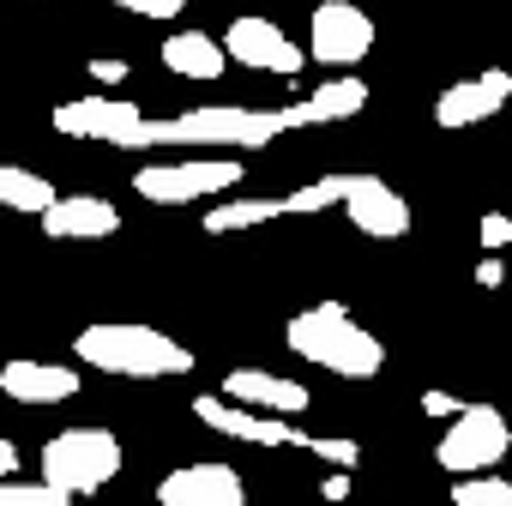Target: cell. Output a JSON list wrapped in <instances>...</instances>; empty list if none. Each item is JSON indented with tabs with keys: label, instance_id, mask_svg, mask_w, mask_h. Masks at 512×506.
Wrapping results in <instances>:
<instances>
[{
	"label": "cell",
	"instance_id": "7",
	"mask_svg": "<svg viewBox=\"0 0 512 506\" xmlns=\"http://www.w3.org/2000/svg\"><path fill=\"white\" fill-rule=\"evenodd\" d=\"M308 61L332 67V73H350L356 61L374 55V19L356 7V0H320L314 19H308Z\"/></svg>",
	"mask_w": 512,
	"mask_h": 506
},
{
	"label": "cell",
	"instance_id": "21",
	"mask_svg": "<svg viewBox=\"0 0 512 506\" xmlns=\"http://www.w3.org/2000/svg\"><path fill=\"white\" fill-rule=\"evenodd\" d=\"M452 506H512V482L494 476V470L458 476V482H452Z\"/></svg>",
	"mask_w": 512,
	"mask_h": 506
},
{
	"label": "cell",
	"instance_id": "11",
	"mask_svg": "<svg viewBox=\"0 0 512 506\" xmlns=\"http://www.w3.org/2000/svg\"><path fill=\"white\" fill-rule=\"evenodd\" d=\"M193 416L229 440H247V446H302V428L278 422L272 410H247V404H229L223 392H199L193 398Z\"/></svg>",
	"mask_w": 512,
	"mask_h": 506
},
{
	"label": "cell",
	"instance_id": "3",
	"mask_svg": "<svg viewBox=\"0 0 512 506\" xmlns=\"http://www.w3.org/2000/svg\"><path fill=\"white\" fill-rule=\"evenodd\" d=\"M73 356L97 374H121V380H175L193 368V350L175 344L157 326H85L73 338Z\"/></svg>",
	"mask_w": 512,
	"mask_h": 506
},
{
	"label": "cell",
	"instance_id": "28",
	"mask_svg": "<svg viewBox=\"0 0 512 506\" xmlns=\"http://www.w3.org/2000/svg\"><path fill=\"white\" fill-rule=\"evenodd\" d=\"M91 79H103V85L109 79H127V61H91Z\"/></svg>",
	"mask_w": 512,
	"mask_h": 506
},
{
	"label": "cell",
	"instance_id": "22",
	"mask_svg": "<svg viewBox=\"0 0 512 506\" xmlns=\"http://www.w3.org/2000/svg\"><path fill=\"white\" fill-rule=\"evenodd\" d=\"M338 193H344V175H320V181L284 193V217H320V211L338 205Z\"/></svg>",
	"mask_w": 512,
	"mask_h": 506
},
{
	"label": "cell",
	"instance_id": "1",
	"mask_svg": "<svg viewBox=\"0 0 512 506\" xmlns=\"http://www.w3.org/2000/svg\"><path fill=\"white\" fill-rule=\"evenodd\" d=\"M290 127H308V109L290 103V109H247V103H205V109H187V115H139V127L127 133L121 151H163V145H199V151H260L272 145L278 133Z\"/></svg>",
	"mask_w": 512,
	"mask_h": 506
},
{
	"label": "cell",
	"instance_id": "25",
	"mask_svg": "<svg viewBox=\"0 0 512 506\" xmlns=\"http://www.w3.org/2000/svg\"><path fill=\"white\" fill-rule=\"evenodd\" d=\"M506 241H512V217H500V211H488V217H482V247L494 253V247H506Z\"/></svg>",
	"mask_w": 512,
	"mask_h": 506
},
{
	"label": "cell",
	"instance_id": "15",
	"mask_svg": "<svg viewBox=\"0 0 512 506\" xmlns=\"http://www.w3.org/2000/svg\"><path fill=\"white\" fill-rule=\"evenodd\" d=\"M223 398L247 404V410H272V416H302L314 404L302 380H284L272 368H235V374H223Z\"/></svg>",
	"mask_w": 512,
	"mask_h": 506
},
{
	"label": "cell",
	"instance_id": "29",
	"mask_svg": "<svg viewBox=\"0 0 512 506\" xmlns=\"http://www.w3.org/2000/svg\"><path fill=\"white\" fill-rule=\"evenodd\" d=\"M500 278H506V272H500V260H494V253H488V260H482V266H476V284H488V290H494V284H500Z\"/></svg>",
	"mask_w": 512,
	"mask_h": 506
},
{
	"label": "cell",
	"instance_id": "27",
	"mask_svg": "<svg viewBox=\"0 0 512 506\" xmlns=\"http://www.w3.org/2000/svg\"><path fill=\"white\" fill-rule=\"evenodd\" d=\"M13 470H19V446H13V440H7V434H0V482H7V476H13Z\"/></svg>",
	"mask_w": 512,
	"mask_h": 506
},
{
	"label": "cell",
	"instance_id": "6",
	"mask_svg": "<svg viewBox=\"0 0 512 506\" xmlns=\"http://www.w3.org/2000/svg\"><path fill=\"white\" fill-rule=\"evenodd\" d=\"M512 446V422L494 410V404H458L440 446H434V464L440 470H458V476H476V470H494Z\"/></svg>",
	"mask_w": 512,
	"mask_h": 506
},
{
	"label": "cell",
	"instance_id": "2",
	"mask_svg": "<svg viewBox=\"0 0 512 506\" xmlns=\"http://www.w3.org/2000/svg\"><path fill=\"white\" fill-rule=\"evenodd\" d=\"M284 344H290L302 362H314V368H326V374H338V380H374V374L386 368V344H380L344 302H314V308H302V314L290 320Z\"/></svg>",
	"mask_w": 512,
	"mask_h": 506
},
{
	"label": "cell",
	"instance_id": "23",
	"mask_svg": "<svg viewBox=\"0 0 512 506\" xmlns=\"http://www.w3.org/2000/svg\"><path fill=\"white\" fill-rule=\"evenodd\" d=\"M0 506H73V494L49 488V482H0Z\"/></svg>",
	"mask_w": 512,
	"mask_h": 506
},
{
	"label": "cell",
	"instance_id": "12",
	"mask_svg": "<svg viewBox=\"0 0 512 506\" xmlns=\"http://www.w3.org/2000/svg\"><path fill=\"white\" fill-rule=\"evenodd\" d=\"M139 103H127V97H73V103H61L55 109V133H67V139H103V145H127V133L139 127Z\"/></svg>",
	"mask_w": 512,
	"mask_h": 506
},
{
	"label": "cell",
	"instance_id": "14",
	"mask_svg": "<svg viewBox=\"0 0 512 506\" xmlns=\"http://www.w3.org/2000/svg\"><path fill=\"white\" fill-rule=\"evenodd\" d=\"M121 229V211L97 193H55L43 211V235L49 241H109Z\"/></svg>",
	"mask_w": 512,
	"mask_h": 506
},
{
	"label": "cell",
	"instance_id": "26",
	"mask_svg": "<svg viewBox=\"0 0 512 506\" xmlns=\"http://www.w3.org/2000/svg\"><path fill=\"white\" fill-rule=\"evenodd\" d=\"M458 404H464V398H452V392H422V410H428V416H452Z\"/></svg>",
	"mask_w": 512,
	"mask_h": 506
},
{
	"label": "cell",
	"instance_id": "10",
	"mask_svg": "<svg viewBox=\"0 0 512 506\" xmlns=\"http://www.w3.org/2000/svg\"><path fill=\"white\" fill-rule=\"evenodd\" d=\"M506 103H512V73H506V67H488V73H470V79H458V85L440 91V103H434V127L464 133V127L494 121Z\"/></svg>",
	"mask_w": 512,
	"mask_h": 506
},
{
	"label": "cell",
	"instance_id": "24",
	"mask_svg": "<svg viewBox=\"0 0 512 506\" xmlns=\"http://www.w3.org/2000/svg\"><path fill=\"white\" fill-rule=\"evenodd\" d=\"M121 13H133V19H181L193 0H115Z\"/></svg>",
	"mask_w": 512,
	"mask_h": 506
},
{
	"label": "cell",
	"instance_id": "16",
	"mask_svg": "<svg viewBox=\"0 0 512 506\" xmlns=\"http://www.w3.org/2000/svg\"><path fill=\"white\" fill-rule=\"evenodd\" d=\"M79 374L61 368V362H37V356H13L0 368V392L13 404H61V398H79Z\"/></svg>",
	"mask_w": 512,
	"mask_h": 506
},
{
	"label": "cell",
	"instance_id": "19",
	"mask_svg": "<svg viewBox=\"0 0 512 506\" xmlns=\"http://www.w3.org/2000/svg\"><path fill=\"white\" fill-rule=\"evenodd\" d=\"M302 109H308V127H326V121H350V115H362V109H368V85H362L356 73H338V79L314 85V91L302 97Z\"/></svg>",
	"mask_w": 512,
	"mask_h": 506
},
{
	"label": "cell",
	"instance_id": "17",
	"mask_svg": "<svg viewBox=\"0 0 512 506\" xmlns=\"http://www.w3.org/2000/svg\"><path fill=\"white\" fill-rule=\"evenodd\" d=\"M163 67H169L175 79L217 85V79H223V67H229V55H223V43H217V37H205V31H175V37H163Z\"/></svg>",
	"mask_w": 512,
	"mask_h": 506
},
{
	"label": "cell",
	"instance_id": "18",
	"mask_svg": "<svg viewBox=\"0 0 512 506\" xmlns=\"http://www.w3.org/2000/svg\"><path fill=\"white\" fill-rule=\"evenodd\" d=\"M284 217V193L278 199H260V193H223L217 205H205V235H235V229H266Z\"/></svg>",
	"mask_w": 512,
	"mask_h": 506
},
{
	"label": "cell",
	"instance_id": "13",
	"mask_svg": "<svg viewBox=\"0 0 512 506\" xmlns=\"http://www.w3.org/2000/svg\"><path fill=\"white\" fill-rule=\"evenodd\" d=\"M157 506H247V488L229 464H181L157 482Z\"/></svg>",
	"mask_w": 512,
	"mask_h": 506
},
{
	"label": "cell",
	"instance_id": "9",
	"mask_svg": "<svg viewBox=\"0 0 512 506\" xmlns=\"http://www.w3.org/2000/svg\"><path fill=\"white\" fill-rule=\"evenodd\" d=\"M338 205L350 211V229H362L368 241H404L410 235V199L380 175H344Z\"/></svg>",
	"mask_w": 512,
	"mask_h": 506
},
{
	"label": "cell",
	"instance_id": "8",
	"mask_svg": "<svg viewBox=\"0 0 512 506\" xmlns=\"http://www.w3.org/2000/svg\"><path fill=\"white\" fill-rule=\"evenodd\" d=\"M223 43V55L229 61H241V67H253V73H302V43L278 25V19H260V13H241V19H229V31L217 37Z\"/></svg>",
	"mask_w": 512,
	"mask_h": 506
},
{
	"label": "cell",
	"instance_id": "4",
	"mask_svg": "<svg viewBox=\"0 0 512 506\" xmlns=\"http://www.w3.org/2000/svg\"><path fill=\"white\" fill-rule=\"evenodd\" d=\"M121 458L127 452H121V440L109 428H67V434H55L43 446V482L79 500V494L109 488L121 476Z\"/></svg>",
	"mask_w": 512,
	"mask_h": 506
},
{
	"label": "cell",
	"instance_id": "20",
	"mask_svg": "<svg viewBox=\"0 0 512 506\" xmlns=\"http://www.w3.org/2000/svg\"><path fill=\"white\" fill-rule=\"evenodd\" d=\"M49 199H55V181H43L37 169H19V163H0V205H7V211L43 217Z\"/></svg>",
	"mask_w": 512,
	"mask_h": 506
},
{
	"label": "cell",
	"instance_id": "5",
	"mask_svg": "<svg viewBox=\"0 0 512 506\" xmlns=\"http://www.w3.org/2000/svg\"><path fill=\"white\" fill-rule=\"evenodd\" d=\"M247 175L235 157H187V163H145L133 175V193L151 205H193V199H223Z\"/></svg>",
	"mask_w": 512,
	"mask_h": 506
}]
</instances>
